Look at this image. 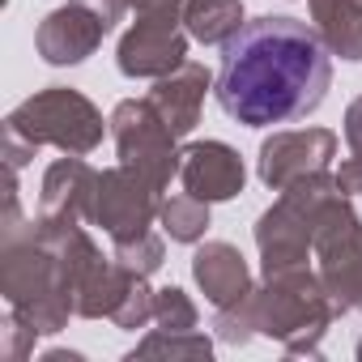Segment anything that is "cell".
<instances>
[{
  "label": "cell",
  "instance_id": "obj_14",
  "mask_svg": "<svg viewBox=\"0 0 362 362\" xmlns=\"http://www.w3.org/2000/svg\"><path fill=\"white\" fill-rule=\"evenodd\" d=\"M209 86H214L209 69L197 64V60H184L175 73L158 77V86L149 90V103L158 107V115L170 124L175 136H188V132L201 124V107H205Z\"/></svg>",
  "mask_w": 362,
  "mask_h": 362
},
{
  "label": "cell",
  "instance_id": "obj_2",
  "mask_svg": "<svg viewBox=\"0 0 362 362\" xmlns=\"http://www.w3.org/2000/svg\"><path fill=\"white\" fill-rule=\"evenodd\" d=\"M0 294L9 311L39 337L69 328L73 303L60 286V252L52 222H0Z\"/></svg>",
  "mask_w": 362,
  "mask_h": 362
},
{
  "label": "cell",
  "instance_id": "obj_20",
  "mask_svg": "<svg viewBox=\"0 0 362 362\" xmlns=\"http://www.w3.org/2000/svg\"><path fill=\"white\" fill-rule=\"evenodd\" d=\"M341 132H345L349 158L337 166V184H341L345 197H358V192H362V94L345 107V124H341Z\"/></svg>",
  "mask_w": 362,
  "mask_h": 362
},
{
  "label": "cell",
  "instance_id": "obj_15",
  "mask_svg": "<svg viewBox=\"0 0 362 362\" xmlns=\"http://www.w3.org/2000/svg\"><path fill=\"white\" fill-rule=\"evenodd\" d=\"M192 277H197L201 294L214 303V311L230 307V303H239L243 294L256 290L252 286V269H247V260H243V252L235 243H205V247H197Z\"/></svg>",
  "mask_w": 362,
  "mask_h": 362
},
{
  "label": "cell",
  "instance_id": "obj_25",
  "mask_svg": "<svg viewBox=\"0 0 362 362\" xmlns=\"http://www.w3.org/2000/svg\"><path fill=\"white\" fill-rule=\"evenodd\" d=\"M35 328H26L13 311L5 315V320H0V358H5V362H26L30 354H35Z\"/></svg>",
  "mask_w": 362,
  "mask_h": 362
},
{
  "label": "cell",
  "instance_id": "obj_16",
  "mask_svg": "<svg viewBox=\"0 0 362 362\" xmlns=\"http://www.w3.org/2000/svg\"><path fill=\"white\" fill-rule=\"evenodd\" d=\"M324 47L349 64L362 60V0H307Z\"/></svg>",
  "mask_w": 362,
  "mask_h": 362
},
{
  "label": "cell",
  "instance_id": "obj_9",
  "mask_svg": "<svg viewBox=\"0 0 362 362\" xmlns=\"http://www.w3.org/2000/svg\"><path fill=\"white\" fill-rule=\"evenodd\" d=\"M128 5L124 0H69V5L52 9L39 30H35V47L52 69H69L81 64L98 52V43L124 22Z\"/></svg>",
  "mask_w": 362,
  "mask_h": 362
},
{
  "label": "cell",
  "instance_id": "obj_4",
  "mask_svg": "<svg viewBox=\"0 0 362 362\" xmlns=\"http://www.w3.org/2000/svg\"><path fill=\"white\" fill-rule=\"evenodd\" d=\"M337 197H341V184L328 170L307 175V179H298V184L281 188L277 205L264 209L260 222H256V247H260L264 273L311 264V243H315L320 218H324V209Z\"/></svg>",
  "mask_w": 362,
  "mask_h": 362
},
{
  "label": "cell",
  "instance_id": "obj_26",
  "mask_svg": "<svg viewBox=\"0 0 362 362\" xmlns=\"http://www.w3.org/2000/svg\"><path fill=\"white\" fill-rule=\"evenodd\" d=\"M43 362H81V354H73V349H47Z\"/></svg>",
  "mask_w": 362,
  "mask_h": 362
},
{
  "label": "cell",
  "instance_id": "obj_19",
  "mask_svg": "<svg viewBox=\"0 0 362 362\" xmlns=\"http://www.w3.org/2000/svg\"><path fill=\"white\" fill-rule=\"evenodd\" d=\"M209 358L214 354V341L205 332H166V328H153L145 341H136V349L128 358Z\"/></svg>",
  "mask_w": 362,
  "mask_h": 362
},
{
  "label": "cell",
  "instance_id": "obj_6",
  "mask_svg": "<svg viewBox=\"0 0 362 362\" xmlns=\"http://www.w3.org/2000/svg\"><path fill=\"white\" fill-rule=\"evenodd\" d=\"M111 141H115V153L128 170H136L141 179H149V184L158 192L170 188V179L179 175V158H184V149H179L170 124L158 115V107L149 98H124L115 103L111 111Z\"/></svg>",
  "mask_w": 362,
  "mask_h": 362
},
{
  "label": "cell",
  "instance_id": "obj_13",
  "mask_svg": "<svg viewBox=\"0 0 362 362\" xmlns=\"http://www.w3.org/2000/svg\"><path fill=\"white\" fill-rule=\"evenodd\" d=\"M179 179L184 192L218 205V201H235L247 184V166L239 158V149H230L226 141H192L179 158Z\"/></svg>",
  "mask_w": 362,
  "mask_h": 362
},
{
  "label": "cell",
  "instance_id": "obj_18",
  "mask_svg": "<svg viewBox=\"0 0 362 362\" xmlns=\"http://www.w3.org/2000/svg\"><path fill=\"white\" fill-rule=\"evenodd\" d=\"M158 222L162 230L175 239V243H201L205 230H209V201L192 197V192H179V197H166L158 205Z\"/></svg>",
  "mask_w": 362,
  "mask_h": 362
},
{
  "label": "cell",
  "instance_id": "obj_22",
  "mask_svg": "<svg viewBox=\"0 0 362 362\" xmlns=\"http://www.w3.org/2000/svg\"><path fill=\"white\" fill-rule=\"evenodd\" d=\"M197 303L179 290V286H166L153 294V324L166 328V332H192L197 328Z\"/></svg>",
  "mask_w": 362,
  "mask_h": 362
},
{
  "label": "cell",
  "instance_id": "obj_24",
  "mask_svg": "<svg viewBox=\"0 0 362 362\" xmlns=\"http://www.w3.org/2000/svg\"><path fill=\"white\" fill-rule=\"evenodd\" d=\"M153 294H158V290H149V281H145V277H136V281L128 286V294H124V303L115 307V315H111V324H115V328H128V332H136V328H145V324L153 320Z\"/></svg>",
  "mask_w": 362,
  "mask_h": 362
},
{
  "label": "cell",
  "instance_id": "obj_27",
  "mask_svg": "<svg viewBox=\"0 0 362 362\" xmlns=\"http://www.w3.org/2000/svg\"><path fill=\"white\" fill-rule=\"evenodd\" d=\"M0 5H9V0H0Z\"/></svg>",
  "mask_w": 362,
  "mask_h": 362
},
{
  "label": "cell",
  "instance_id": "obj_7",
  "mask_svg": "<svg viewBox=\"0 0 362 362\" xmlns=\"http://www.w3.org/2000/svg\"><path fill=\"white\" fill-rule=\"evenodd\" d=\"M311 256H315V273H320L337 315H345V311L362 315V218L354 214L345 192L324 209Z\"/></svg>",
  "mask_w": 362,
  "mask_h": 362
},
{
  "label": "cell",
  "instance_id": "obj_23",
  "mask_svg": "<svg viewBox=\"0 0 362 362\" xmlns=\"http://www.w3.org/2000/svg\"><path fill=\"white\" fill-rule=\"evenodd\" d=\"M115 252V260L124 264V269H132V273H141V277H149V273H158L162 269V260H166V247H162V239L149 230V235H141V239H132V243H111Z\"/></svg>",
  "mask_w": 362,
  "mask_h": 362
},
{
  "label": "cell",
  "instance_id": "obj_12",
  "mask_svg": "<svg viewBox=\"0 0 362 362\" xmlns=\"http://www.w3.org/2000/svg\"><path fill=\"white\" fill-rule=\"evenodd\" d=\"M98 170L81 153H64L43 170L39 188V218L52 226H86L94 218Z\"/></svg>",
  "mask_w": 362,
  "mask_h": 362
},
{
  "label": "cell",
  "instance_id": "obj_17",
  "mask_svg": "<svg viewBox=\"0 0 362 362\" xmlns=\"http://www.w3.org/2000/svg\"><path fill=\"white\" fill-rule=\"evenodd\" d=\"M184 26L205 47L230 43L243 30V0H188L184 5Z\"/></svg>",
  "mask_w": 362,
  "mask_h": 362
},
{
  "label": "cell",
  "instance_id": "obj_1",
  "mask_svg": "<svg viewBox=\"0 0 362 362\" xmlns=\"http://www.w3.org/2000/svg\"><path fill=\"white\" fill-rule=\"evenodd\" d=\"M332 52L320 30L298 18H252L222 43L214 81L218 107L243 128H273L307 119L332 90Z\"/></svg>",
  "mask_w": 362,
  "mask_h": 362
},
{
  "label": "cell",
  "instance_id": "obj_5",
  "mask_svg": "<svg viewBox=\"0 0 362 362\" xmlns=\"http://www.w3.org/2000/svg\"><path fill=\"white\" fill-rule=\"evenodd\" d=\"M107 128L111 119H103V111L81 90H69V86H47L30 94L5 119V136H18L30 149L52 145L60 153H81V158L103 145Z\"/></svg>",
  "mask_w": 362,
  "mask_h": 362
},
{
  "label": "cell",
  "instance_id": "obj_8",
  "mask_svg": "<svg viewBox=\"0 0 362 362\" xmlns=\"http://www.w3.org/2000/svg\"><path fill=\"white\" fill-rule=\"evenodd\" d=\"M184 5L188 0H162V5L136 9V22L124 30L115 47V64L124 77L158 81L175 73L188 60V26H184Z\"/></svg>",
  "mask_w": 362,
  "mask_h": 362
},
{
  "label": "cell",
  "instance_id": "obj_3",
  "mask_svg": "<svg viewBox=\"0 0 362 362\" xmlns=\"http://www.w3.org/2000/svg\"><path fill=\"white\" fill-rule=\"evenodd\" d=\"M256 320H260V337L277 341L286 354L320 358V341L337 320V307L320 273L303 264V269L264 273V281L256 286Z\"/></svg>",
  "mask_w": 362,
  "mask_h": 362
},
{
  "label": "cell",
  "instance_id": "obj_10",
  "mask_svg": "<svg viewBox=\"0 0 362 362\" xmlns=\"http://www.w3.org/2000/svg\"><path fill=\"white\" fill-rule=\"evenodd\" d=\"M158 188L124 162L111 170H98V192H94V218L90 226H103L111 243H132L153 230L158 222Z\"/></svg>",
  "mask_w": 362,
  "mask_h": 362
},
{
  "label": "cell",
  "instance_id": "obj_11",
  "mask_svg": "<svg viewBox=\"0 0 362 362\" xmlns=\"http://www.w3.org/2000/svg\"><path fill=\"white\" fill-rule=\"evenodd\" d=\"M332 158H337V132H328V128H290V132H273L260 145L256 175H260L264 188L281 192V188L298 184L307 175L328 170Z\"/></svg>",
  "mask_w": 362,
  "mask_h": 362
},
{
  "label": "cell",
  "instance_id": "obj_21",
  "mask_svg": "<svg viewBox=\"0 0 362 362\" xmlns=\"http://www.w3.org/2000/svg\"><path fill=\"white\" fill-rule=\"evenodd\" d=\"M214 332H218V341H226V345H247V341L260 332V320H256V290L243 294V298L230 303V307H218Z\"/></svg>",
  "mask_w": 362,
  "mask_h": 362
}]
</instances>
